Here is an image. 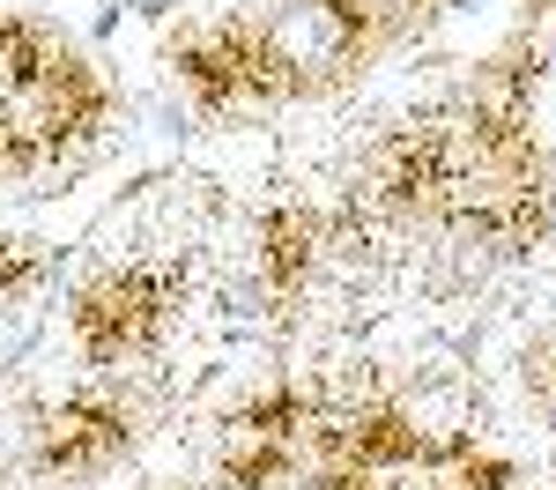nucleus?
Returning a JSON list of instances; mask_svg holds the SVG:
<instances>
[{
	"mask_svg": "<svg viewBox=\"0 0 556 490\" xmlns=\"http://www.w3.org/2000/svg\"><path fill=\"white\" fill-rule=\"evenodd\" d=\"M178 305H186V267H156V261L104 267L75 290V335H83L89 364H119V356L149 350L172 327Z\"/></svg>",
	"mask_w": 556,
	"mask_h": 490,
	"instance_id": "f257e3e1",
	"label": "nucleus"
},
{
	"mask_svg": "<svg viewBox=\"0 0 556 490\" xmlns=\"http://www.w3.org/2000/svg\"><path fill=\"white\" fill-rule=\"evenodd\" d=\"M260 52H267L282 97H319V89L349 83L371 60V38L349 23L334 0H282L260 23Z\"/></svg>",
	"mask_w": 556,
	"mask_h": 490,
	"instance_id": "f03ea898",
	"label": "nucleus"
},
{
	"mask_svg": "<svg viewBox=\"0 0 556 490\" xmlns=\"http://www.w3.org/2000/svg\"><path fill=\"white\" fill-rule=\"evenodd\" d=\"M172 67L178 83L193 89L201 112H238V104H275L282 97L267 52H260V23H230V15L186 23L172 38Z\"/></svg>",
	"mask_w": 556,
	"mask_h": 490,
	"instance_id": "7ed1b4c3",
	"label": "nucleus"
},
{
	"mask_svg": "<svg viewBox=\"0 0 556 490\" xmlns=\"http://www.w3.org/2000/svg\"><path fill=\"white\" fill-rule=\"evenodd\" d=\"M134 439V416L119 401H60L30 424V461L45 476H83V468H104L119 445Z\"/></svg>",
	"mask_w": 556,
	"mask_h": 490,
	"instance_id": "20e7f679",
	"label": "nucleus"
},
{
	"mask_svg": "<svg viewBox=\"0 0 556 490\" xmlns=\"http://www.w3.org/2000/svg\"><path fill=\"white\" fill-rule=\"evenodd\" d=\"M319 261H327V216L319 209L282 201L260 223V282H267V298H298Z\"/></svg>",
	"mask_w": 556,
	"mask_h": 490,
	"instance_id": "39448f33",
	"label": "nucleus"
},
{
	"mask_svg": "<svg viewBox=\"0 0 556 490\" xmlns=\"http://www.w3.org/2000/svg\"><path fill=\"white\" fill-rule=\"evenodd\" d=\"M460 112H468L482 134H527V112H534V75H527V60H490V67H475L460 97H453Z\"/></svg>",
	"mask_w": 556,
	"mask_h": 490,
	"instance_id": "423d86ee",
	"label": "nucleus"
},
{
	"mask_svg": "<svg viewBox=\"0 0 556 490\" xmlns=\"http://www.w3.org/2000/svg\"><path fill=\"white\" fill-rule=\"evenodd\" d=\"M282 431H290V424H267L260 409H238V416L223 424V439H215V468H223V483H230V490H260L275 468H290Z\"/></svg>",
	"mask_w": 556,
	"mask_h": 490,
	"instance_id": "0eeeda50",
	"label": "nucleus"
},
{
	"mask_svg": "<svg viewBox=\"0 0 556 490\" xmlns=\"http://www.w3.org/2000/svg\"><path fill=\"white\" fill-rule=\"evenodd\" d=\"M334 8H342L349 23H356V30L371 38V52H379V45L408 38V30L424 23V15L438 8V0H334Z\"/></svg>",
	"mask_w": 556,
	"mask_h": 490,
	"instance_id": "6e6552de",
	"label": "nucleus"
},
{
	"mask_svg": "<svg viewBox=\"0 0 556 490\" xmlns=\"http://www.w3.org/2000/svg\"><path fill=\"white\" fill-rule=\"evenodd\" d=\"M519 372H527V387H534V394L556 401V327H542V335L519 350Z\"/></svg>",
	"mask_w": 556,
	"mask_h": 490,
	"instance_id": "1a4fd4ad",
	"label": "nucleus"
},
{
	"mask_svg": "<svg viewBox=\"0 0 556 490\" xmlns=\"http://www.w3.org/2000/svg\"><path fill=\"white\" fill-rule=\"evenodd\" d=\"M312 490H379V468H342V476H319Z\"/></svg>",
	"mask_w": 556,
	"mask_h": 490,
	"instance_id": "9d476101",
	"label": "nucleus"
}]
</instances>
